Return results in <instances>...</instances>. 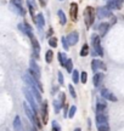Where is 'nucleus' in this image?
Wrapping results in <instances>:
<instances>
[{"label":"nucleus","instance_id":"nucleus-1","mask_svg":"<svg viewBox=\"0 0 124 131\" xmlns=\"http://www.w3.org/2000/svg\"><path fill=\"white\" fill-rule=\"evenodd\" d=\"M94 19H95V10L92 9L91 6H88L84 10V21L88 28H90L91 24L94 23Z\"/></svg>","mask_w":124,"mask_h":131},{"label":"nucleus","instance_id":"nucleus-2","mask_svg":"<svg viewBox=\"0 0 124 131\" xmlns=\"http://www.w3.org/2000/svg\"><path fill=\"white\" fill-rule=\"evenodd\" d=\"M23 80L26 81V83H27V85H28V86H33V88H37V89L40 90V92L43 91V88H42V85L39 84V80L35 79L33 75L30 74V73H28V74H24V75H23Z\"/></svg>","mask_w":124,"mask_h":131},{"label":"nucleus","instance_id":"nucleus-3","mask_svg":"<svg viewBox=\"0 0 124 131\" xmlns=\"http://www.w3.org/2000/svg\"><path fill=\"white\" fill-rule=\"evenodd\" d=\"M23 94H24V96H26V98H27V101L29 102V104H30V107L33 108V111L35 112V114H38L39 108H38V106H37V103H35V101H34L33 94H32L30 91H28L27 89H23Z\"/></svg>","mask_w":124,"mask_h":131},{"label":"nucleus","instance_id":"nucleus-4","mask_svg":"<svg viewBox=\"0 0 124 131\" xmlns=\"http://www.w3.org/2000/svg\"><path fill=\"white\" fill-rule=\"evenodd\" d=\"M91 40H92V46H94V50L96 51V53H99L100 56H102V55H104V50H102V47H101L100 37H99L97 34H92Z\"/></svg>","mask_w":124,"mask_h":131},{"label":"nucleus","instance_id":"nucleus-5","mask_svg":"<svg viewBox=\"0 0 124 131\" xmlns=\"http://www.w3.org/2000/svg\"><path fill=\"white\" fill-rule=\"evenodd\" d=\"M29 73L33 75L37 80L40 79V69H39V66L35 63L34 60H30V61H29Z\"/></svg>","mask_w":124,"mask_h":131},{"label":"nucleus","instance_id":"nucleus-6","mask_svg":"<svg viewBox=\"0 0 124 131\" xmlns=\"http://www.w3.org/2000/svg\"><path fill=\"white\" fill-rule=\"evenodd\" d=\"M107 109V103H106L105 98H97V102H96V113L101 114L102 112H105Z\"/></svg>","mask_w":124,"mask_h":131},{"label":"nucleus","instance_id":"nucleus-7","mask_svg":"<svg viewBox=\"0 0 124 131\" xmlns=\"http://www.w3.org/2000/svg\"><path fill=\"white\" fill-rule=\"evenodd\" d=\"M101 96L105 98V100H110V101H112V102H117V97L111 92L110 90H107V89L101 90Z\"/></svg>","mask_w":124,"mask_h":131},{"label":"nucleus","instance_id":"nucleus-8","mask_svg":"<svg viewBox=\"0 0 124 131\" xmlns=\"http://www.w3.org/2000/svg\"><path fill=\"white\" fill-rule=\"evenodd\" d=\"M97 16H99V18L110 17L111 16V9H108L107 6H106V7H99V9H97Z\"/></svg>","mask_w":124,"mask_h":131},{"label":"nucleus","instance_id":"nucleus-9","mask_svg":"<svg viewBox=\"0 0 124 131\" xmlns=\"http://www.w3.org/2000/svg\"><path fill=\"white\" fill-rule=\"evenodd\" d=\"M69 15H71V19L73 22L77 21V17H78V5L76 3H72L71 4V10H69Z\"/></svg>","mask_w":124,"mask_h":131},{"label":"nucleus","instance_id":"nucleus-10","mask_svg":"<svg viewBox=\"0 0 124 131\" xmlns=\"http://www.w3.org/2000/svg\"><path fill=\"white\" fill-rule=\"evenodd\" d=\"M78 39H79V35H78V32H72L68 34L67 37V40L69 42V45H76L78 42Z\"/></svg>","mask_w":124,"mask_h":131},{"label":"nucleus","instance_id":"nucleus-11","mask_svg":"<svg viewBox=\"0 0 124 131\" xmlns=\"http://www.w3.org/2000/svg\"><path fill=\"white\" fill-rule=\"evenodd\" d=\"M42 118H43V123H48V102H43L42 106Z\"/></svg>","mask_w":124,"mask_h":131},{"label":"nucleus","instance_id":"nucleus-12","mask_svg":"<svg viewBox=\"0 0 124 131\" xmlns=\"http://www.w3.org/2000/svg\"><path fill=\"white\" fill-rule=\"evenodd\" d=\"M14 130L15 131H22V123H21V118H19V115H16V118H15Z\"/></svg>","mask_w":124,"mask_h":131},{"label":"nucleus","instance_id":"nucleus-13","mask_svg":"<svg viewBox=\"0 0 124 131\" xmlns=\"http://www.w3.org/2000/svg\"><path fill=\"white\" fill-rule=\"evenodd\" d=\"M91 68H92L94 72H97L100 68H105V66H104V63L101 61H99V60H94L92 63H91Z\"/></svg>","mask_w":124,"mask_h":131},{"label":"nucleus","instance_id":"nucleus-14","mask_svg":"<svg viewBox=\"0 0 124 131\" xmlns=\"http://www.w3.org/2000/svg\"><path fill=\"white\" fill-rule=\"evenodd\" d=\"M35 22H37V26H38V28H43L44 27V24H45V21H44V16L43 14H38V16L35 17Z\"/></svg>","mask_w":124,"mask_h":131},{"label":"nucleus","instance_id":"nucleus-15","mask_svg":"<svg viewBox=\"0 0 124 131\" xmlns=\"http://www.w3.org/2000/svg\"><path fill=\"white\" fill-rule=\"evenodd\" d=\"M29 91L33 94V96L37 98V101H38V102H40V101H42V96H40V92H39L40 90H39V89L33 88V86H29Z\"/></svg>","mask_w":124,"mask_h":131},{"label":"nucleus","instance_id":"nucleus-16","mask_svg":"<svg viewBox=\"0 0 124 131\" xmlns=\"http://www.w3.org/2000/svg\"><path fill=\"white\" fill-rule=\"evenodd\" d=\"M96 124L97 125H102V124H107V117L104 115L102 113L96 115Z\"/></svg>","mask_w":124,"mask_h":131},{"label":"nucleus","instance_id":"nucleus-17","mask_svg":"<svg viewBox=\"0 0 124 131\" xmlns=\"http://www.w3.org/2000/svg\"><path fill=\"white\" fill-rule=\"evenodd\" d=\"M63 104H65V102H63V101H61L60 98L55 100V101H54V108H55V113H58V112H60Z\"/></svg>","mask_w":124,"mask_h":131},{"label":"nucleus","instance_id":"nucleus-18","mask_svg":"<svg viewBox=\"0 0 124 131\" xmlns=\"http://www.w3.org/2000/svg\"><path fill=\"white\" fill-rule=\"evenodd\" d=\"M104 78H105L104 73H97V74H95L94 75V85H95V86H99Z\"/></svg>","mask_w":124,"mask_h":131},{"label":"nucleus","instance_id":"nucleus-19","mask_svg":"<svg viewBox=\"0 0 124 131\" xmlns=\"http://www.w3.org/2000/svg\"><path fill=\"white\" fill-rule=\"evenodd\" d=\"M108 27H110V26L107 23H101L100 26H99V32H100L101 35H105L106 32L108 30Z\"/></svg>","mask_w":124,"mask_h":131},{"label":"nucleus","instance_id":"nucleus-20","mask_svg":"<svg viewBox=\"0 0 124 131\" xmlns=\"http://www.w3.org/2000/svg\"><path fill=\"white\" fill-rule=\"evenodd\" d=\"M57 15H58V18H60V23H61L62 26L66 24L67 18H66V16H65V14H63V11H62V10H58Z\"/></svg>","mask_w":124,"mask_h":131},{"label":"nucleus","instance_id":"nucleus-21","mask_svg":"<svg viewBox=\"0 0 124 131\" xmlns=\"http://www.w3.org/2000/svg\"><path fill=\"white\" fill-rule=\"evenodd\" d=\"M67 60H68V58L65 56V53H62V52H58V62H60V64L65 67V64H66V62H67Z\"/></svg>","mask_w":124,"mask_h":131},{"label":"nucleus","instance_id":"nucleus-22","mask_svg":"<svg viewBox=\"0 0 124 131\" xmlns=\"http://www.w3.org/2000/svg\"><path fill=\"white\" fill-rule=\"evenodd\" d=\"M53 58H54V52L51 50H48L46 53H45V61L50 63V62H53Z\"/></svg>","mask_w":124,"mask_h":131},{"label":"nucleus","instance_id":"nucleus-23","mask_svg":"<svg viewBox=\"0 0 124 131\" xmlns=\"http://www.w3.org/2000/svg\"><path fill=\"white\" fill-rule=\"evenodd\" d=\"M88 53H89V46H88V44H84L80 50V56L85 57V56H88Z\"/></svg>","mask_w":124,"mask_h":131},{"label":"nucleus","instance_id":"nucleus-24","mask_svg":"<svg viewBox=\"0 0 124 131\" xmlns=\"http://www.w3.org/2000/svg\"><path fill=\"white\" fill-rule=\"evenodd\" d=\"M65 67H66V69L68 73H71V72H73V63H72V60H67L66 62V64H65Z\"/></svg>","mask_w":124,"mask_h":131},{"label":"nucleus","instance_id":"nucleus-25","mask_svg":"<svg viewBox=\"0 0 124 131\" xmlns=\"http://www.w3.org/2000/svg\"><path fill=\"white\" fill-rule=\"evenodd\" d=\"M72 80H73V83H74V84H78V81H79V73H78V70H73Z\"/></svg>","mask_w":124,"mask_h":131},{"label":"nucleus","instance_id":"nucleus-26","mask_svg":"<svg viewBox=\"0 0 124 131\" xmlns=\"http://www.w3.org/2000/svg\"><path fill=\"white\" fill-rule=\"evenodd\" d=\"M61 41H62V45H63V49H65V50H68V49H69V42L67 40V38L63 37L61 39Z\"/></svg>","mask_w":124,"mask_h":131},{"label":"nucleus","instance_id":"nucleus-27","mask_svg":"<svg viewBox=\"0 0 124 131\" xmlns=\"http://www.w3.org/2000/svg\"><path fill=\"white\" fill-rule=\"evenodd\" d=\"M49 45L51 47H56L57 46V39L56 38H50L49 39Z\"/></svg>","mask_w":124,"mask_h":131},{"label":"nucleus","instance_id":"nucleus-28","mask_svg":"<svg viewBox=\"0 0 124 131\" xmlns=\"http://www.w3.org/2000/svg\"><path fill=\"white\" fill-rule=\"evenodd\" d=\"M76 111H77V107H76V106H72V107L69 108V112H68V118H73V117H74Z\"/></svg>","mask_w":124,"mask_h":131},{"label":"nucleus","instance_id":"nucleus-29","mask_svg":"<svg viewBox=\"0 0 124 131\" xmlns=\"http://www.w3.org/2000/svg\"><path fill=\"white\" fill-rule=\"evenodd\" d=\"M68 90H69V94L73 98H77V94H76V90L73 88V85H68Z\"/></svg>","mask_w":124,"mask_h":131},{"label":"nucleus","instance_id":"nucleus-30","mask_svg":"<svg viewBox=\"0 0 124 131\" xmlns=\"http://www.w3.org/2000/svg\"><path fill=\"white\" fill-rule=\"evenodd\" d=\"M51 125H53V130L54 131H61V126H60V124H58L57 122L54 120V122L51 123Z\"/></svg>","mask_w":124,"mask_h":131},{"label":"nucleus","instance_id":"nucleus-31","mask_svg":"<svg viewBox=\"0 0 124 131\" xmlns=\"http://www.w3.org/2000/svg\"><path fill=\"white\" fill-rule=\"evenodd\" d=\"M107 7L108 9H116V0H108V3H107Z\"/></svg>","mask_w":124,"mask_h":131},{"label":"nucleus","instance_id":"nucleus-32","mask_svg":"<svg viewBox=\"0 0 124 131\" xmlns=\"http://www.w3.org/2000/svg\"><path fill=\"white\" fill-rule=\"evenodd\" d=\"M99 126V131H108V125L107 124H102V125H97Z\"/></svg>","mask_w":124,"mask_h":131},{"label":"nucleus","instance_id":"nucleus-33","mask_svg":"<svg viewBox=\"0 0 124 131\" xmlns=\"http://www.w3.org/2000/svg\"><path fill=\"white\" fill-rule=\"evenodd\" d=\"M80 80H81V83H84V84H85L86 81H88V74H86L85 72H83V73H81Z\"/></svg>","mask_w":124,"mask_h":131},{"label":"nucleus","instance_id":"nucleus-34","mask_svg":"<svg viewBox=\"0 0 124 131\" xmlns=\"http://www.w3.org/2000/svg\"><path fill=\"white\" fill-rule=\"evenodd\" d=\"M123 6V0H116V9H122Z\"/></svg>","mask_w":124,"mask_h":131},{"label":"nucleus","instance_id":"nucleus-35","mask_svg":"<svg viewBox=\"0 0 124 131\" xmlns=\"http://www.w3.org/2000/svg\"><path fill=\"white\" fill-rule=\"evenodd\" d=\"M57 78H58V83H60V85H63V75H62L61 72H58L57 73Z\"/></svg>","mask_w":124,"mask_h":131},{"label":"nucleus","instance_id":"nucleus-36","mask_svg":"<svg viewBox=\"0 0 124 131\" xmlns=\"http://www.w3.org/2000/svg\"><path fill=\"white\" fill-rule=\"evenodd\" d=\"M11 4H14V5H16V6L22 7V6H21V0H11Z\"/></svg>","mask_w":124,"mask_h":131},{"label":"nucleus","instance_id":"nucleus-37","mask_svg":"<svg viewBox=\"0 0 124 131\" xmlns=\"http://www.w3.org/2000/svg\"><path fill=\"white\" fill-rule=\"evenodd\" d=\"M65 117H68V106H65Z\"/></svg>","mask_w":124,"mask_h":131},{"label":"nucleus","instance_id":"nucleus-38","mask_svg":"<svg viewBox=\"0 0 124 131\" xmlns=\"http://www.w3.org/2000/svg\"><path fill=\"white\" fill-rule=\"evenodd\" d=\"M51 34H53V28L49 29V35H51Z\"/></svg>","mask_w":124,"mask_h":131},{"label":"nucleus","instance_id":"nucleus-39","mask_svg":"<svg viewBox=\"0 0 124 131\" xmlns=\"http://www.w3.org/2000/svg\"><path fill=\"white\" fill-rule=\"evenodd\" d=\"M74 131H81V130H80V129H79V127H77V129H76V130H74Z\"/></svg>","mask_w":124,"mask_h":131}]
</instances>
